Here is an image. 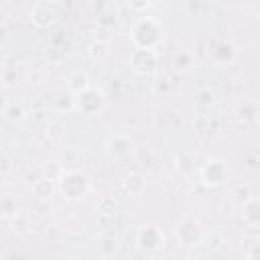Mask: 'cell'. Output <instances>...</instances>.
<instances>
[{
    "instance_id": "5b68a950",
    "label": "cell",
    "mask_w": 260,
    "mask_h": 260,
    "mask_svg": "<svg viewBox=\"0 0 260 260\" xmlns=\"http://www.w3.org/2000/svg\"><path fill=\"white\" fill-rule=\"evenodd\" d=\"M57 20V12L49 6H37L30 10V22L39 28H47Z\"/></svg>"
},
{
    "instance_id": "30bf717a",
    "label": "cell",
    "mask_w": 260,
    "mask_h": 260,
    "mask_svg": "<svg viewBox=\"0 0 260 260\" xmlns=\"http://www.w3.org/2000/svg\"><path fill=\"white\" fill-rule=\"evenodd\" d=\"M89 55H91L93 61H106V59L110 57V47H108V43H102V41L93 43V45L89 47Z\"/></svg>"
},
{
    "instance_id": "9c48e42d",
    "label": "cell",
    "mask_w": 260,
    "mask_h": 260,
    "mask_svg": "<svg viewBox=\"0 0 260 260\" xmlns=\"http://www.w3.org/2000/svg\"><path fill=\"white\" fill-rule=\"evenodd\" d=\"M230 197H232L236 203L244 205L248 199H252V197H250V187L244 185V183H238V185H234V187L230 189Z\"/></svg>"
},
{
    "instance_id": "7a4b0ae2",
    "label": "cell",
    "mask_w": 260,
    "mask_h": 260,
    "mask_svg": "<svg viewBox=\"0 0 260 260\" xmlns=\"http://www.w3.org/2000/svg\"><path fill=\"white\" fill-rule=\"evenodd\" d=\"M73 106L77 110H81L85 116H93V114H98V112L104 110L106 98H104V93H100V91H95V89L89 87L83 93H79V95L73 98Z\"/></svg>"
},
{
    "instance_id": "4fadbf2b",
    "label": "cell",
    "mask_w": 260,
    "mask_h": 260,
    "mask_svg": "<svg viewBox=\"0 0 260 260\" xmlns=\"http://www.w3.org/2000/svg\"><path fill=\"white\" fill-rule=\"evenodd\" d=\"M144 179L140 177V175H130V177H126V189L132 193V195H138V193H142L144 191Z\"/></svg>"
},
{
    "instance_id": "2e32d148",
    "label": "cell",
    "mask_w": 260,
    "mask_h": 260,
    "mask_svg": "<svg viewBox=\"0 0 260 260\" xmlns=\"http://www.w3.org/2000/svg\"><path fill=\"white\" fill-rule=\"evenodd\" d=\"M51 2H61V0H51Z\"/></svg>"
},
{
    "instance_id": "5bb4252c",
    "label": "cell",
    "mask_w": 260,
    "mask_h": 260,
    "mask_svg": "<svg viewBox=\"0 0 260 260\" xmlns=\"http://www.w3.org/2000/svg\"><path fill=\"white\" fill-rule=\"evenodd\" d=\"M191 65H193V57H191V53L181 51V53L175 57V67H177V69L187 71V69H191Z\"/></svg>"
},
{
    "instance_id": "277c9868",
    "label": "cell",
    "mask_w": 260,
    "mask_h": 260,
    "mask_svg": "<svg viewBox=\"0 0 260 260\" xmlns=\"http://www.w3.org/2000/svg\"><path fill=\"white\" fill-rule=\"evenodd\" d=\"M230 177V171L225 169V165L221 160H209L203 171H201V179L203 183L211 185V187H219L225 183V179Z\"/></svg>"
},
{
    "instance_id": "ba28073f",
    "label": "cell",
    "mask_w": 260,
    "mask_h": 260,
    "mask_svg": "<svg viewBox=\"0 0 260 260\" xmlns=\"http://www.w3.org/2000/svg\"><path fill=\"white\" fill-rule=\"evenodd\" d=\"M51 181H53V179H49V177H41V179H37V181L32 183V191H35V195L41 197V199L51 197L53 191H55V187H53Z\"/></svg>"
},
{
    "instance_id": "9a60e30c",
    "label": "cell",
    "mask_w": 260,
    "mask_h": 260,
    "mask_svg": "<svg viewBox=\"0 0 260 260\" xmlns=\"http://www.w3.org/2000/svg\"><path fill=\"white\" fill-rule=\"evenodd\" d=\"M128 4H130L134 10H144V8L150 4V0H128Z\"/></svg>"
},
{
    "instance_id": "52a82bcc",
    "label": "cell",
    "mask_w": 260,
    "mask_h": 260,
    "mask_svg": "<svg viewBox=\"0 0 260 260\" xmlns=\"http://www.w3.org/2000/svg\"><path fill=\"white\" fill-rule=\"evenodd\" d=\"M67 89H69L71 95L83 93L85 89H89V77H87L85 73H81V71H75V73L69 75V79H67Z\"/></svg>"
},
{
    "instance_id": "8992f818",
    "label": "cell",
    "mask_w": 260,
    "mask_h": 260,
    "mask_svg": "<svg viewBox=\"0 0 260 260\" xmlns=\"http://www.w3.org/2000/svg\"><path fill=\"white\" fill-rule=\"evenodd\" d=\"M130 150H132V142H130V138H126L122 134H116L108 140V152L114 156H124Z\"/></svg>"
},
{
    "instance_id": "6da1fadb",
    "label": "cell",
    "mask_w": 260,
    "mask_h": 260,
    "mask_svg": "<svg viewBox=\"0 0 260 260\" xmlns=\"http://www.w3.org/2000/svg\"><path fill=\"white\" fill-rule=\"evenodd\" d=\"M59 183H61L63 197H67L71 201L85 197V193L89 191V181L79 171H67V173H63V177L59 179Z\"/></svg>"
},
{
    "instance_id": "8fae6325",
    "label": "cell",
    "mask_w": 260,
    "mask_h": 260,
    "mask_svg": "<svg viewBox=\"0 0 260 260\" xmlns=\"http://www.w3.org/2000/svg\"><path fill=\"white\" fill-rule=\"evenodd\" d=\"M4 118L8 120V122H12V124H16V122H20L22 118H24V110L18 106V104H6L4 106Z\"/></svg>"
},
{
    "instance_id": "7c38bea8",
    "label": "cell",
    "mask_w": 260,
    "mask_h": 260,
    "mask_svg": "<svg viewBox=\"0 0 260 260\" xmlns=\"http://www.w3.org/2000/svg\"><path fill=\"white\" fill-rule=\"evenodd\" d=\"M47 138H49L51 142L59 144V142L65 138V128H63L59 122H51V124L47 126Z\"/></svg>"
},
{
    "instance_id": "3957f363",
    "label": "cell",
    "mask_w": 260,
    "mask_h": 260,
    "mask_svg": "<svg viewBox=\"0 0 260 260\" xmlns=\"http://www.w3.org/2000/svg\"><path fill=\"white\" fill-rule=\"evenodd\" d=\"M132 30L144 32V41L140 43L138 49H154L158 43H162V28H160V24H158L156 20H152V18H142V20H138Z\"/></svg>"
}]
</instances>
